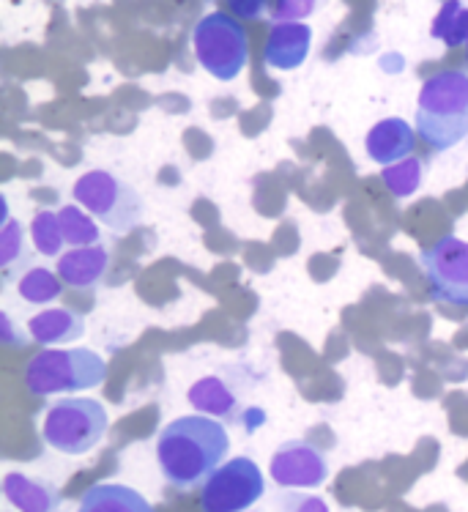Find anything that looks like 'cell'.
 Returning <instances> with one entry per match:
<instances>
[{"mask_svg":"<svg viewBox=\"0 0 468 512\" xmlns=\"http://www.w3.org/2000/svg\"><path fill=\"white\" fill-rule=\"evenodd\" d=\"M228 428L208 414H187L167 422L156 439L159 471L178 491H192L228 458Z\"/></svg>","mask_w":468,"mask_h":512,"instance_id":"6da1fadb","label":"cell"},{"mask_svg":"<svg viewBox=\"0 0 468 512\" xmlns=\"http://www.w3.org/2000/svg\"><path fill=\"white\" fill-rule=\"evenodd\" d=\"M416 135L433 151H449L468 137V72L430 74L416 99Z\"/></svg>","mask_w":468,"mask_h":512,"instance_id":"7a4b0ae2","label":"cell"},{"mask_svg":"<svg viewBox=\"0 0 468 512\" xmlns=\"http://www.w3.org/2000/svg\"><path fill=\"white\" fill-rule=\"evenodd\" d=\"M107 378V362L94 348H42L25 367V387L36 398L94 389Z\"/></svg>","mask_w":468,"mask_h":512,"instance_id":"3957f363","label":"cell"},{"mask_svg":"<svg viewBox=\"0 0 468 512\" xmlns=\"http://www.w3.org/2000/svg\"><path fill=\"white\" fill-rule=\"evenodd\" d=\"M195 58L219 83L236 80L250 61V39L239 17L225 11H211L200 17L192 31Z\"/></svg>","mask_w":468,"mask_h":512,"instance_id":"277c9868","label":"cell"},{"mask_svg":"<svg viewBox=\"0 0 468 512\" xmlns=\"http://www.w3.org/2000/svg\"><path fill=\"white\" fill-rule=\"evenodd\" d=\"M107 408L94 398H63L44 414L42 439L63 455H85L99 447L107 433Z\"/></svg>","mask_w":468,"mask_h":512,"instance_id":"5b68a950","label":"cell"},{"mask_svg":"<svg viewBox=\"0 0 468 512\" xmlns=\"http://www.w3.org/2000/svg\"><path fill=\"white\" fill-rule=\"evenodd\" d=\"M74 203H80L91 217L107 225L113 233L137 228L146 214V203L132 184L107 170H88L74 184Z\"/></svg>","mask_w":468,"mask_h":512,"instance_id":"8992f818","label":"cell"},{"mask_svg":"<svg viewBox=\"0 0 468 512\" xmlns=\"http://www.w3.org/2000/svg\"><path fill=\"white\" fill-rule=\"evenodd\" d=\"M266 493V480L258 463L247 455L225 460L200 488L203 512H247Z\"/></svg>","mask_w":468,"mask_h":512,"instance_id":"52a82bcc","label":"cell"},{"mask_svg":"<svg viewBox=\"0 0 468 512\" xmlns=\"http://www.w3.org/2000/svg\"><path fill=\"white\" fill-rule=\"evenodd\" d=\"M436 302L468 307V241L444 236L419 255Z\"/></svg>","mask_w":468,"mask_h":512,"instance_id":"ba28073f","label":"cell"},{"mask_svg":"<svg viewBox=\"0 0 468 512\" xmlns=\"http://www.w3.org/2000/svg\"><path fill=\"white\" fill-rule=\"evenodd\" d=\"M269 474L280 488H321L329 480V460L312 441L291 439L274 450Z\"/></svg>","mask_w":468,"mask_h":512,"instance_id":"9c48e42d","label":"cell"},{"mask_svg":"<svg viewBox=\"0 0 468 512\" xmlns=\"http://www.w3.org/2000/svg\"><path fill=\"white\" fill-rule=\"evenodd\" d=\"M312 50V28L304 22H274L266 39L263 61L269 69L293 72L299 69Z\"/></svg>","mask_w":468,"mask_h":512,"instance_id":"30bf717a","label":"cell"},{"mask_svg":"<svg viewBox=\"0 0 468 512\" xmlns=\"http://www.w3.org/2000/svg\"><path fill=\"white\" fill-rule=\"evenodd\" d=\"M414 143V129H411L408 121H403V118H384V121H378L367 132L364 151H367V157L373 159V162L389 168V165H397V162L411 157Z\"/></svg>","mask_w":468,"mask_h":512,"instance_id":"8fae6325","label":"cell"},{"mask_svg":"<svg viewBox=\"0 0 468 512\" xmlns=\"http://www.w3.org/2000/svg\"><path fill=\"white\" fill-rule=\"evenodd\" d=\"M189 406L198 408V414L217 417L230 425H241L244 422V408H241L239 395L222 381L219 376L198 378L187 392Z\"/></svg>","mask_w":468,"mask_h":512,"instance_id":"7c38bea8","label":"cell"},{"mask_svg":"<svg viewBox=\"0 0 468 512\" xmlns=\"http://www.w3.org/2000/svg\"><path fill=\"white\" fill-rule=\"evenodd\" d=\"M110 266V252L104 244H91V247H74L66 255L58 258V274L63 285L88 291L102 283L104 272Z\"/></svg>","mask_w":468,"mask_h":512,"instance_id":"4fadbf2b","label":"cell"},{"mask_svg":"<svg viewBox=\"0 0 468 512\" xmlns=\"http://www.w3.org/2000/svg\"><path fill=\"white\" fill-rule=\"evenodd\" d=\"M3 496L14 510L20 512H58L61 510V491L52 482L33 480L22 471H9L3 477Z\"/></svg>","mask_w":468,"mask_h":512,"instance_id":"5bb4252c","label":"cell"},{"mask_svg":"<svg viewBox=\"0 0 468 512\" xmlns=\"http://www.w3.org/2000/svg\"><path fill=\"white\" fill-rule=\"evenodd\" d=\"M28 335L42 348L74 343L85 335V318L69 307H50V310H42L28 321Z\"/></svg>","mask_w":468,"mask_h":512,"instance_id":"9a60e30c","label":"cell"},{"mask_svg":"<svg viewBox=\"0 0 468 512\" xmlns=\"http://www.w3.org/2000/svg\"><path fill=\"white\" fill-rule=\"evenodd\" d=\"M77 512H154L143 493L121 482H96L80 499Z\"/></svg>","mask_w":468,"mask_h":512,"instance_id":"2e32d148","label":"cell"},{"mask_svg":"<svg viewBox=\"0 0 468 512\" xmlns=\"http://www.w3.org/2000/svg\"><path fill=\"white\" fill-rule=\"evenodd\" d=\"M433 39L444 42L447 47H460L468 44V6L460 0H444L433 20Z\"/></svg>","mask_w":468,"mask_h":512,"instance_id":"e0dca14e","label":"cell"},{"mask_svg":"<svg viewBox=\"0 0 468 512\" xmlns=\"http://www.w3.org/2000/svg\"><path fill=\"white\" fill-rule=\"evenodd\" d=\"M58 217H61L66 244H72V247H91V244L102 241V230L96 225V217H91L80 203H69V206L58 209Z\"/></svg>","mask_w":468,"mask_h":512,"instance_id":"ac0fdd59","label":"cell"},{"mask_svg":"<svg viewBox=\"0 0 468 512\" xmlns=\"http://www.w3.org/2000/svg\"><path fill=\"white\" fill-rule=\"evenodd\" d=\"M17 291L28 304H50L63 291V280L58 272H50L47 266H33L22 274Z\"/></svg>","mask_w":468,"mask_h":512,"instance_id":"d6986e66","label":"cell"},{"mask_svg":"<svg viewBox=\"0 0 468 512\" xmlns=\"http://www.w3.org/2000/svg\"><path fill=\"white\" fill-rule=\"evenodd\" d=\"M422 178H425V162L419 157L403 159L397 165L384 168V173H381V181L386 184V189L400 200L411 198L416 189L422 187Z\"/></svg>","mask_w":468,"mask_h":512,"instance_id":"ffe728a7","label":"cell"},{"mask_svg":"<svg viewBox=\"0 0 468 512\" xmlns=\"http://www.w3.org/2000/svg\"><path fill=\"white\" fill-rule=\"evenodd\" d=\"M31 239L36 252L44 255V258H55V255H61L66 236H63L58 211H36V217H33L31 222Z\"/></svg>","mask_w":468,"mask_h":512,"instance_id":"44dd1931","label":"cell"},{"mask_svg":"<svg viewBox=\"0 0 468 512\" xmlns=\"http://www.w3.org/2000/svg\"><path fill=\"white\" fill-rule=\"evenodd\" d=\"M17 261L28 263L31 252H28V241H25V228L9 217L3 222V230H0V269L9 274L11 266Z\"/></svg>","mask_w":468,"mask_h":512,"instance_id":"7402d4cb","label":"cell"},{"mask_svg":"<svg viewBox=\"0 0 468 512\" xmlns=\"http://www.w3.org/2000/svg\"><path fill=\"white\" fill-rule=\"evenodd\" d=\"M271 507L274 512H332L321 496H307V493L285 491V488L271 499Z\"/></svg>","mask_w":468,"mask_h":512,"instance_id":"603a6c76","label":"cell"},{"mask_svg":"<svg viewBox=\"0 0 468 512\" xmlns=\"http://www.w3.org/2000/svg\"><path fill=\"white\" fill-rule=\"evenodd\" d=\"M318 3L321 0H274L269 17L274 22H302L318 9Z\"/></svg>","mask_w":468,"mask_h":512,"instance_id":"cb8c5ba5","label":"cell"},{"mask_svg":"<svg viewBox=\"0 0 468 512\" xmlns=\"http://www.w3.org/2000/svg\"><path fill=\"white\" fill-rule=\"evenodd\" d=\"M225 3H228L230 14L239 20H260L274 9L271 0H225Z\"/></svg>","mask_w":468,"mask_h":512,"instance_id":"d4e9b609","label":"cell"},{"mask_svg":"<svg viewBox=\"0 0 468 512\" xmlns=\"http://www.w3.org/2000/svg\"><path fill=\"white\" fill-rule=\"evenodd\" d=\"M0 340L9 345V348H22V345L28 343L25 332L14 326V321H11L9 313H0Z\"/></svg>","mask_w":468,"mask_h":512,"instance_id":"484cf974","label":"cell"},{"mask_svg":"<svg viewBox=\"0 0 468 512\" xmlns=\"http://www.w3.org/2000/svg\"><path fill=\"white\" fill-rule=\"evenodd\" d=\"M466 47H468V44H466Z\"/></svg>","mask_w":468,"mask_h":512,"instance_id":"4316f807","label":"cell"}]
</instances>
